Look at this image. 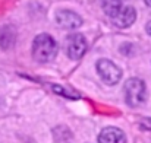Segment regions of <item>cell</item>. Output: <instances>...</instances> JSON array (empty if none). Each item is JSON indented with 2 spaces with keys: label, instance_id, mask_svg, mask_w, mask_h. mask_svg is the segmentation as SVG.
<instances>
[{
  "label": "cell",
  "instance_id": "cell-1",
  "mask_svg": "<svg viewBox=\"0 0 151 143\" xmlns=\"http://www.w3.org/2000/svg\"><path fill=\"white\" fill-rule=\"evenodd\" d=\"M103 9L120 28L131 26L135 22V9L132 6H122L119 0H103Z\"/></svg>",
  "mask_w": 151,
  "mask_h": 143
},
{
  "label": "cell",
  "instance_id": "cell-2",
  "mask_svg": "<svg viewBox=\"0 0 151 143\" xmlns=\"http://www.w3.org/2000/svg\"><path fill=\"white\" fill-rule=\"evenodd\" d=\"M57 54V44L49 34H40L32 43V57L38 63H49Z\"/></svg>",
  "mask_w": 151,
  "mask_h": 143
},
{
  "label": "cell",
  "instance_id": "cell-3",
  "mask_svg": "<svg viewBox=\"0 0 151 143\" xmlns=\"http://www.w3.org/2000/svg\"><path fill=\"white\" fill-rule=\"evenodd\" d=\"M145 85L141 79H137V78H132L126 82L125 85V99L128 102V105L131 107H137L139 105L141 102L145 101Z\"/></svg>",
  "mask_w": 151,
  "mask_h": 143
},
{
  "label": "cell",
  "instance_id": "cell-4",
  "mask_svg": "<svg viewBox=\"0 0 151 143\" xmlns=\"http://www.w3.org/2000/svg\"><path fill=\"white\" fill-rule=\"evenodd\" d=\"M97 72L103 79V82L107 85H116L122 78V70L114 63H111L110 60H106V58L97 61Z\"/></svg>",
  "mask_w": 151,
  "mask_h": 143
},
{
  "label": "cell",
  "instance_id": "cell-5",
  "mask_svg": "<svg viewBox=\"0 0 151 143\" xmlns=\"http://www.w3.org/2000/svg\"><path fill=\"white\" fill-rule=\"evenodd\" d=\"M87 51V41L84 38V35L81 34H70L66 38V54L73 58L78 60L81 58Z\"/></svg>",
  "mask_w": 151,
  "mask_h": 143
},
{
  "label": "cell",
  "instance_id": "cell-6",
  "mask_svg": "<svg viewBox=\"0 0 151 143\" xmlns=\"http://www.w3.org/2000/svg\"><path fill=\"white\" fill-rule=\"evenodd\" d=\"M56 22L59 26H62L65 29H75V28L81 26L82 19L79 15H76L72 10H59L56 13Z\"/></svg>",
  "mask_w": 151,
  "mask_h": 143
},
{
  "label": "cell",
  "instance_id": "cell-7",
  "mask_svg": "<svg viewBox=\"0 0 151 143\" xmlns=\"http://www.w3.org/2000/svg\"><path fill=\"white\" fill-rule=\"evenodd\" d=\"M125 133L116 127H107L100 133L99 143H125Z\"/></svg>",
  "mask_w": 151,
  "mask_h": 143
},
{
  "label": "cell",
  "instance_id": "cell-8",
  "mask_svg": "<svg viewBox=\"0 0 151 143\" xmlns=\"http://www.w3.org/2000/svg\"><path fill=\"white\" fill-rule=\"evenodd\" d=\"M16 40V31L13 26H4L0 32V47L3 50H7L15 44Z\"/></svg>",
  "mask_w": 151,
  "mask_h": 143
},
{
  "label": "cell",
  "instance_id": "cell-9",
  "mask_svg": "<svg viewBox=\"0 0 151 143\" xmlns=\"http://www.w3.org/2000/svg\"><path fill=\"white\" fill-rule=\"evenodd\" d=\"M147 32H148V34L151 35V21L148 22V23H147Z\"/></svg>",
  "mask_w": 151,
  "mask_h": 143
},
{
  "label": "cell",
  "instance_id": "cell-10",
  "mask_svg": "<svg viewBox=\"0 0 151 143\" xmlns=\"http://www.w3.org/2000/svg\"><path fill=\"white\" fill-rule=\"evenodd\" d=\"M145 3H147V4H148V6L151 7V0H145Z\"/></svg>",
  "mask_w": 151,
  "mask_h": 143
}]
</instances>
